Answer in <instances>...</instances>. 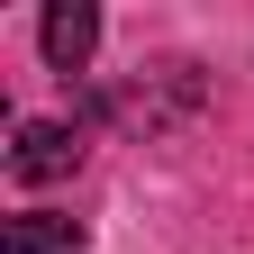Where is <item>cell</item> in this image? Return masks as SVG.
Masks as SVG:
<instances>
[{"label":"cell","instance_id":"cell-1","mask_svg":"<svg viewBox=\"0 0 254 254\" xmlns=\"http://www.w3.org/2000/svg\"><path fill=\"white\" fill-rule=\"evenodd\" d=\"M73 164H82V127H64V118H27L9 136V173L18 182H64Z\"/></svg>","mask_w":254,"mask_h":254},{"label":"cell","instance_id":"cell-2","mask_svg":"<svg viewBox=\"0 0 254 254\" xmlns=\"http://www.w3.org/2000/svg\"><path fill=\"white\" fill-rule=\"evenodd\" d=\"M37 37H46V64H55V73H82V64H91V46H100V9H82V0H55Z\"/></svg>","mask_w":254,"mask_h":254},{"label":"cell","instance_id":"cell-3","mask_svg":"<svg viewBox=\"0 0 254 254\" xmlns=\"http://www.w3.org/2000/svg\"><path fill=\"white\" fill-rule=\"evenodd\" d=\"M0 254H82V227L55 218V209H27V218L0 227Z\"/></svg>","mask_w":254,"mask_h":254}]
</instances>
